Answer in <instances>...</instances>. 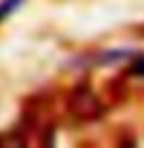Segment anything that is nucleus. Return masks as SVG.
I'll list each match as a JSON object with an SVG mask.
<instances>
[{
    "label": "nucleus",
    "mask_w": 144,
    "mask_h": 148,
    "mask_svg": "<svg viewBox=\"0 0 144 148\" xmlns=\"http://www.w3.org/2000/svg\"><path fill=\"white\" fill-rule=\"evenodd\" d=\"M132 72H134V74H138V76H144V55H142V57H138V59L134 62Z\"/></svg>",
    "instance_id": "obj_2"
},
{
    "label": "nucleus",
    "mask_w": 144,
    "mask_h": 148,
    "mask_svg": "<svg viewBox=\"0 0 144 148\" xmlns=\"http://www.w3.org/2000/svg\"><path fill=\"white\" fill-rule=\"evenodd\" d=\"M19 4H21V0H4V2H0V19L6 17L11 11H15Z\"/></svg>",
    "instance_id": "obj_1"
}]
</instances>
